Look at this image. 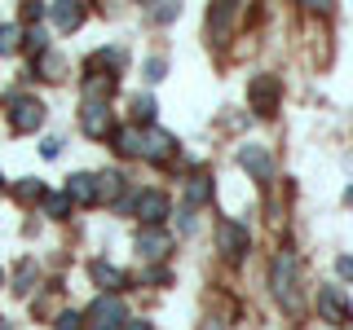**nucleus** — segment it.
I'll return each instance as SVG.
<instances>
[{"label":"nucleus","instance_id":"f257e3e1","mask_svg":"<svg viewBox=\"0 0 353 330\" xmlns=\"http://www.w3.org/2000/svg\"><path fill=\"white\" fill-rule=\"evenodd\" d=\"M40 124H44V106L36 97H27V93L9 97V128L14 132H36Z\"/></svg>","mask_w":353,"mask_h":330},{"label":"nucleus","instance_id":"f03ea898","mask_svg":"<svg viewBox=\"0 0 353 330\" xmlns=\"http://www.w3.org/2000/svg\"><path fill=\"white\" fill-rule=\"evenodd\" d=\"M270 286H274V295H279V304L283 308H296V260L283 256L274 260V269H270Z\"/></svg>","mask_w":353,"mask_h":330},{"label":"nucleus","instance_id":"7ed1b4c3","mask_svg":"<svg viewBox=\"0 0 353 330\" xmlns=\"http://www.w3.org/2000/svg\"><path fill=\"white\" fill-rule=\"evenodd\" d=\"M80 128H84V137H115V110L106 102H88L80 110Z\"/></svg>","mask_w":353,"mask_h":330},{"label":"nucleus","instance_id":"20e7f679","mask_svg":"<svg viewBox=\"0 0 353 330\" xmlns=\"http://www.w3.org/2000/svg\"><path fill=\"white\" fill-rule=\"evenodd\" d=\"M124 304L115 300V295H102V300H93V308H88V326L93 330H124Z\"/></svg>","mask_w":353,"mask_h":330},{"label":"nucleus","instance_id":"39448f33","mask_svg":"<svg viewBox=\"0 0 353 330\" xmlns=\"http://www.w3.org/2000/svg\"><path fill=\"white\" fill-rule=\"evenodd\" d=\"M216 247L225 251L230 260H243L248 247H252V234L239 225V220H221V225H216Z\"/></svg>","mask_w":353,"mask_h":330},{"label":"nucleus","instance_id":"423d86ee","mask_svg":"<svg viewBox=\"0 0 353 330\" xmlns=\"http://www.w3.org/2000/svg\"><path fill=\"white\" fill-rule=\"evenodd\" d=\"M248 97H252V110L256 115H274L279 110V97H283V84L274 80V75H256L248 88Z\"/></svg>","mask_w":353,"mask_h":330},{"label":"nucleus","instance_id":"0eeeda50","mask_svg":"<svg viewBox=\"0 0 353 330\" xmlns=\"http://www.w3.org/2000/svg\"><path fill=\"white\" fill-rule=\"evenodd\" d=\"M318 308H323V317H327L331 326H353V308H349V300H345V291H340V286H323Z\"/></svg>","mask_w":353,"mask_h":330},{"label":"nucleus","instance_id":"6e6552de","mask_svg":"<svg viewBox=\"0 0 353 330\" xmlns=\"http://www.w3.org/2000/svg\"><path fill=\"white\" fill-rule=\"evenodd\" d=\"M172 154H176V141L168 137V132H159V128H146V132H141V159L168 163Z\"/></svg>","mask_w":353,"mask_h":330},{"label":"nucleus","instance_id":"1a4fd4ad","mask_svg":"<svg viewBox=\"0 0 353 330\" xmlns=\"http://www.w3.org/2000/svg\"><path fill=\"white\" fill-rule=\"evenodd\" d=\"M137 216L146 220L150 229H159V220L168 216V194H163V190H146L137 198Z\"/></svg>","mask_w":353,"mask_h":330},{"label":"nucleus","instance_id":"9d476101","mask_svg":"<svg viewBox=\"0 0 353 330\" xmlns=\"http://www.w3.org/2000/svg\"><path fill=\"white\" fill-rule=\"evenodd\" d=\"M239 163L256 176V181H270V176H274V159H270V150H261V146H243Z\"/></svg>","mask_w":353,"mask_h":330},{"label":"nucleus","instance_id":"9b49d317","mask_svg":"<svg viewBox=\"0 0 353 330\" xmlns=\"http://www.w3.org/2000/svg\"><path fill=\"white\" fill-rule=\"evenodd\" d=\"M168 247H172V242H168V234H159V229H141V234H137V256L141 260H163Z\"/></svg>","mask_w":353,"mask_h":330},{"label":"nucleus","instance_id":"f8f14e48","mask_svg":"<svg viewBox=\"0 0 353 330\" xmlns=\"http://www.w3.org/2000/svg\"><path fill=\"white\" fill-rule=\"evenodd\" d=\"M66 198L71 203H97V176H88V172H75L71 181H66Z\"/></svg>","mask_w":353,"mask_h":330},{"label":"nucleus","instance_id":"ddd939ff","mask_svg":"<svg viewBox=\"0 0 353 330\" xmlns=\"http://www.w3.org/2000/svg\"><path fill=\"white\" fill-rule=\"evenodd\" d=\"M102 66H106L110 75H115L119 66H124V53H119V49H97V53H88L84 75H102ZM115 80H119V75H115Z\"/></svg>","mask_w":353,"mask_h":330},{"label":"nucleus","instance_id":"4468645a","mask_svg":"<svg viewBox=\"0 0 353 330\" xmlns=\"http://www.w3.org/2000/svg\"><path fill=\"white\" fill-rule=\"evenodd\" d=\"M49 18H53V27H58V31H75V27H80V18H84V9L75 5V0H58V5H49Z\"/></svg>","mask_w":353,"mask_h":330},{"label":"nucleus","instance_id":"2eb2a0df","mask_svg":"<svg viewBox=\"0 0 353 330\" xmlns=\"http://www.w3.org/2000/svg\"><path fill=\"white\" fill-rule=\"evenodd\" d=\"M208 198H212V181H208V172H194L190 181H185V212L203 207Z\"/></svg>","mask_w":353,"mask_h":330},{"label":"nucleus","instance_id":"dca6fc26","mask_svg":"<svg viewBox=\"0 0 353 330\" xmlns=\"http://www.w3.org/2000/svg\"><path fill=\"white\" fill-rule=\"evenodd\" d=\"M88 278H93L97 286H102L106 295H115L119 286H124V273H119V269H110L106 260H93V264H88Z\"/></svg>","mask_w":353,"mask_h":330},{"label":"nucleus","instance_id":"f3484780","mask_svg":"<svg viewBox=\"0 0 353 330\" xmlns=\"http://www.w3.org/2000/svg\"><path fill=\"white\" fill-rule=\"evenodd\" d=\"M115 93V75H88L84 80V97L88 102H102V97Z\"/></svg>","mask_w":353,"mask_h":330},{"label":"nucleus","instance_id":"a211bd4d","mask_svg":"<svg viewBox=\"0 0 353 330\" xmlns=\"http://www.w3.org/2000/svg\"><path fill=\"white\" fill-rule=\"evenodd\" d=\"M36 71H40V80H62L66 66H62L58 53H40V58H36Z\"/></svg>","mask_w":353,"mask_h":330},{"label":"nucleus","instance_id":"6ab92c4d","mask_svg":"<svg viewBox=\"0 0 353 330\" xmlns=\"http://www.w3.org/2000/svg\"><path fill=\"white\" fill-rule=\"evenodd\" d=\"M115 150L119 154H141V132L137 128H119L115 132Z\"/></svg>","mask_w":353,"mask_h":330},{"label":"nucleus","instance_id":"aec40b11","mask_svg":"<svg viewBox=\"0 0 353 330\" xmlns=\"http://www.w3.org/2000/svg\"><path fill=\"white\" fill-rule=\"evenodd\" d=\"M14 198H18V203H44V185L27 176V181H18V185H14Z\"/></svg>","mask_w":353,"mask_h":330},{"label":"nucleus","instance_id":"412c9836","mask_svg":"<svg viewBox=\"0 0 353 330\" xmlns=\"http://www.w3.org/2000/svg\"><path fill=\"white\" fill-rule=\"evenodd\" d=\"M40 207H44L53 220H66V216H71V198H66V194H44Z\"/></svg>","mask_w":353,"mask_h":330},{"label":"nucleus","instance_id":"4be33fe9","mask_svg":"<svg viewBox=\"0 0 353 330\" xmlns=\"http://www.w3.org/2000/svg\"><path fill=\"white\" fill-rule=\"evenodd\" d=\"M119 185H124V176H119V172H102V176H97V198H115Z\"/></svg>","mask_w":353,"mask_h":330},{"label":"nucleus","instance_id":"5701e85b","mask_svg":"<svg viewBox=\"0 0 353 330\" xmlns=\"http://www.w3.org/2000/svg\"><path fill=\"white\" fill-rule=\"evenodd\" d=\"M22 44V27L18 22H9V27H0V53H14Z\"/></svg>","mask_w":353,"mask_h":330},{"label":"nucleus","instance_id":"b1692460","mask_svg":"<svg viewBox=\"0 0 353 330\" xmlns=\"http://www.w3.org/2000/svg\"><path fill=\"white\" fill-rule=\"evenodd\" d=\"M31 282H36V264L27 260V264L18 269V278H14V291H18V295H27V291H31Z\"/></svg>","mask_w":353,"mask_h":330},{"label":"nucleus","instance_id":"393cba45","mask_svg":"<svg viewBox=\"0 0 353 330\" xmlns=\"http://www.w3.org/2000/svg\"><path fill=\"white\" fill-rule=\"evenodd\" d=\"M154 110H159V106H154V97H137V102H132V115H137L141 124H146V119L154 124Z\"/></svg>","mask_w":353,"mask_h":330},{"label":"nucleus","instance_id":"a878e982","mask_svg":"<svg viewBox=\"0 0 353 330\" xmlns=\"http://www.w3.org/2000/svg\"><path fill=\"white\" fill-rule=\"evenodd\" d=\"M58 330H84L80 313H62V317H58Z\"/></svg>","mask_w":353,"mask_h":330},{"label":"nucleus","instance_id":"bb28decb","mask_svg":"<svg viewBox=\"0 0 353 330\" xmlns=\"http://www.w3.org/2000/svg\"><path fill=\"white\" fill-rule=\"evenodd\" d=\"M146 80H150V84L163 80V58H150V62H146Z\"/></svg>","mask_w":353,"mask_h":330},{"label":"nucleus","instance_id":"cd10ccee","mask_svg":"<svg viewBox=\"0 0 353 330\" xmlns=\"http://www.w3.org/2000/svg\"><path fill=\"white\" fill-rule=\"evenodd\" d=\"M336 273H340L345 282H353V256H340V260H336Z\"/></svg>","mask_w":353,"mask_h":330},{"label":"nucleus","instance_id":"c85d7f7f","mask_svg":"<svg viewBox=\"0 0 353 330\" xmlns=\"http://www.w3.org/2000/svg\"><path fill=\"white\" fill-rule=\"evenodd\" d=\"M58 150H62V141H53V137L40 146V154H44V159H58Z\"/></svg>","mask_w":353,"mask_h":330},{"label":"nucleus","instance_id":"c756f323","mask_svg":"<svg viewBox=\"0 0 353 330\" xmlns=\"http://www.w3.org/2000/svg\"><path fill=\"white\" fill-rule=\"evenodd\" d=\"M154 18H159V22H172L176 18V5H159V9H154Z\"/></svg>","mask_w":353,"mask_h":330},{"label":"nucleus","instance_id":"7c9ffc66","mask_svg":"<svg viewBox=\"0 0 353 330\" xmlns=\"http://www.w3.org/2000/svg\"><path fill=\"white\" fill-rule=\"evenodd\" d=\"M124 330H150V322H141V317H128Z\"/></svg>","mask_w":353,"mask_h":330},{"label":"nucleus","instance_id":"2f4dec72","mask_svg":"<svg viewBox=\"0 0 353 330\" xmlns=\"http://www.w3.org/2000/svg\"><path fill=\"white\" fill-rule=\"evenodd\" d=\"M203 330H225V326H221V322H203Z\"/></svg>","mask_w":353,"mask_h":330},{"label":"nucleus","instance_id":"473e14b6","mask_svg":"<svg viewBox=\"0 0 353 330\" xmlns=\"http://www.w3.org/2000/svg\"><path fill=\"white\" fill-rule=\"evenodd\" d=\"M0 282H5V269H0Z\"/></svg>","mask_w":353,"mask_h":330},{"label":"nucleus","instance_id":"72a5a7b5","mask_svg":"<svg viewBox=\"0 0 353 330\" xmlns=\"http://www.w3.org/2000/svg\"><path fill=\"white\" fill-rule=\"evenodd\" d=\"M0 190H5V185H0Z\"/></svg>","mask_w":353,"mask_h":330}]
</instances>
